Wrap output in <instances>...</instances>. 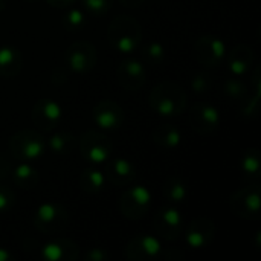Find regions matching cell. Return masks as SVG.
Segmentation results:
<instances>
[{
	"mask_svg": "<svg viewBox=\"0 0 261 261\" xmlns=\"http://www.w3.org/2000/svg\"><path fill=\"white\" fill-rule=\"evenodd\" d=\"M107 40L118 54H135L142 43V28L133 17L121 14L109 23Z\"/></svg>",
	"mask_w": 261,
	"mask_h": 261,
	"instance_id": "1",
	"label": "cell"
},
{
	"mask_svg": "<svg viewBox=\"0 0 261 261\" xmlns=\"http://www.w3.org/2000/svg\"><path fill=\"white\" fill-rule=\"evenodd\" d=\"M187 93L180 84L176 81L167 80L153 87L148 96L150 107L159 115L165 118L179 116L187 109Z\"/></svg>",
	"mask_w": 261,
	"mask_h": 261,
	"instance_id": "2",
	"label": "cell"
},
{
	"mask_svg": "<svg viewBox=\"0 0 261 261\" xmlns=\"http://www.w3.org/2000/svg\"><path fill=\"white\" fill-rule=\"evenodd\" d=\"M9 151L20 162H32L40 159L46 151V141L37 130H20L9 139Z\"/></svg>",
	"mask_w": 261,
	"mask_h": 261,
	"instance_id": "3",
	"label": "cell"
},
{
	"mask_svg": "<svg viewBox=\"0 0 261 261\" xmlns=\"http://www.w3.org/2000/svg\"><path fill=\"white\" fill-rule=\"evenodd\" d=\"M229 208L234 216L243 220H260V184H249L248 187L234 191L229 199Z\"/></svg>",
	"mask_w": 261,
	"mask_h": 261,
	"instance_id": "4",
	"label": "cell"
},
{
	"mask_svg": "<svg viewBox=\"0 0 261 261\" xmlns=\"http://www.w3.org/2000/svg\"><path fill=\"white\" fill-rule=\"evenodd\" d=\"M112 141L98 130H86L78 138L80 154L92 165L104 164L112 154Z\"/></svg>",
	"mask_w": 261,
	"mask_h": 261,
	"instance_id": "5",
	"label": "cell"
},
{
	"mask_svg": "<svg viewBox=\"0 0 261 261\" xmlns=\"http://www.w3.org/2000/svg\"><path fill=\"white\" fill-rule=\"evenodd\" d=\"M153 196L144 185L127 188L119 199V211L128 220H141L148 216Z\"/></svg>",
	"mask_w": 261,
	"mask_h": 261,
	"instance_id": "6",
	"label": "cell"
},
{
	"mask_svg": "<svg viewBox=\"0 0 261 261\" xmlns=\"http://www.w3.org/2000/svg\"><path fill=\"white\" fill-rule=\"evenodd\" d=\"M69 214L67 211L52 202L41 203L34 216V226L44 236H57L67 228Z\"/></svg>",
	"mask_w": 261,
	"mask_h": 261,
	"instance_id": "7",
	"label": "cell"
},
{
	"mask_svg": "<svg viewBox=\"0 0 261 261\" xmlns=\"http://www.w3.org/2000/svg\"><path fill=\"white\" fill-rule=\"evenodd\" d=\"M96 61H98L96 47L86 40L72 43L64 52L66 67L75 73L90 72L96 66Z\"/></svg>",
	"mask_w": 261,
	"mask_h": 261,
	"instance_id": "8",
	"label": "cell"
},
{
	"mask_svg": "<svg viewBox=\"0 0 261 261\" xmlns=\"http://www.w3.org/2000/svg\"><path fill=\"white\" fill-rule=\"evenodd\" d=\"M194 57L203 67L217 69L226 58V44L216 35H202L194 44Z\"/></svg>",
	"mask_w": 261,
	"mask_h": 261,
	"instance_id": "9",
	"label": "cell"
},
{
	"mask_svg": "<svg viewBox=\"0 0 261 261\" xmlns=\"http://www.w3.org/2000/svg\"><path fill=\"white\" fill-rule=\"evenodd\" d=\"M125 258L130 261H153L161 258L162 245L156 237L139 234L132 237L124 248Z\"/></svg>",
	"mask_w": 261,
	"mask_h": 261,
	"instance_id": "10",
	"label": "cell"
},
{
	"mask_svg": "<svg viewBox=\"0 0 261 261\" xmlns=\"http://www.w3.org/2000/svg\"><path fill=\"white\" fill-rule=\"evenodd\" d=\"M61 116V106L50 98L38 99L31 109V119L40 132H52L55 127H58Z\"/></svg>",
	"mask_w": 261,
	"mask_h": 261,
	"instance_id": "11",
	"label": "cell"
},
{
	"mask_svg": "<svg viewBox=\"0 0 261 261\" xmlns=\"http://www.w3.org/2000/svg\"><path fill=\"white\" fill-rule=\"evenodd\" d=\"M188 121L199 135H211L220 127V112L208 102H197L190 109Z\"/></svg>",
	"mask_w": 261,
	"mask_h": 261,
	"instance_id": "12",
	"label": "cell"
},
{
	"mask_svg": "<svg viewBox=\"0 0 261 261\" xmlns=\"http://www.w3.org/2000/svg\"><path fill=\"white\" fill-rule=\"evenodd\" d=\"M184 217L179 210L173 206L162 208L154 216V229L158 236L167 242L177 240L184 232Z\"/></svg>",
	"mask_w": 261,
	"mask_h": 261,
	"instance_id": "13",
	"label": "cell"
},
{
	"mask_svg": "<svg viewBox=\"0 0 261 261\" xmlns=\"http://www.w3.org/2000/svg\"><path fill=\"white\" fill-rule=\"evenodd\" d=\"M116 80L119 86L128 92H136L144 87L147 81L145 66L136 58H125L116 69Z\"/></svg>",
	"mask_w": 261,
	"mask_h": 261,
	"instance_id": "14",
	"label": "cell"
},
{
	"mask_svg": "<svg viewBox=\"0 0 261 261\" xmlns=\"http://www.w3.org/2000/svg\"><path fill=\"white\" fill-rule=\"evenodd\" d=\"M214 237H216V223L208 217H197L191 220L185 231V242L194 251H200L210 246Z\"/></svg>",
	"mask_w": 261,
	"mask_h": 261,
	"instance_id": "15",
	"label": "cell"
},
{
	"mask_svg": "<svg viewBox=\"0 0 261 261\" xmlns=\"http://www.w3.org/2000/svg\"><path fill=\"white\" fill-rule=\"evenodd\" d=\"M92 118L95 124L102 130H118L124 124L125 115L118 102L110 99H102L93 107Z\"/></svg>",
	"mask_w": 261,
	"mask_h": 261,
	"instance_id": "16",
	"label": "cell"
},
{
	"mask_svg": "<svg viewBox=\"0 0 261 261\" xmlns=\"http://www.w3.org/2000/svg\"><path fill=\"white\" fill-rule=\"evenodd\" d=\"M104 164V177L115 187H127L136 179V167L125 158H109Z\"/></svg>",
	"mask_w": 261,
	"mask_h": 261,
	"instance_id": "17",
	"label": "cell"
},
{
	"mask_svg": "<svg viewBox=\"0 0 261 261\" xmlns=\"http://www.w3.org/2000/svg\"><path fill=\"white\" fill-rule=\"evenodd\" d=\"M80 257V248L69 239H54L41 248V258L46 261H75Z\"/></svg>",
	"mask_w": 261,
	"mask_h": 261,
	"instance_id": "18",
	"label": "cell"
},
{
	"mask_svg": "<svg viewBox=\"0 0 261 261\" xmlns=\"http://www.w3.org/2000/svg\"><path fill=\"white\" fill-rule=\"evenodd\" d=\"M228 69L232 76L242 78L248 75L254 67V50L248 44H237L229 54H226Z\"/></svg>",
	"mask_w": 261,
	"mask_h": 261,
	"instance_id": "19",
	"label": "cell"
},
{
	"mask_svg": "<svg viewBox=\"0 0 261 261\" xmlns=\"http://www.w3.org/2000/svg\"><path fill=\"white\" fill-rule=\"evenodd\" d=\"M23 69V55L15 46L0 47V76L11 80L15 78Z\"/></svg>",
	"mask_w": 261,
	"mask_h": 261,
	"instance_id": "20",
	"label": "cell"
},
{
	"mask_svg": "<svg viewBox=\"0 0 261 261\" xmlns=\"http://www.w3.org/2000/svg\"><path fill=\"white\" fill-rule=\"evenodd\" d=\"M153 142L162 150L177 148L182 142V133L177 127L171 124H161L151 132Z\"/></svg>",
	"mask_w": 261,
	"mask_h": 261,
	"instance_id": "21",
	"label": "cell"
},
{
	"mask_svg": "<svg viewBox=\"0 0 261 261\" xmlns=\"http://www.w3.org/2000/svg\"><path fill=\"white\" fill-rule=\"evenodd\" d=\"M46 145L50 148V151L54 154L69 156V154H72L78 148V138L73 133H70V132L61 130V132H55L47 139Z\"/></svg>",
	"mask_w": 261,
	"mask_h": 261,
	"instance_id": "22",
	"label": "cell"
},
{
	"mask_svg": "<svg viewBox=\"0 0 261 261\" xmlns=\"http://www.w3.org/2000/svg\"><path fill=\"white\" fill-rule=\"evenodd\" d=\"M188 184L179 176H170L162 185V196L168 203H184L188 197Z\"/></svg>",
	"mask_w": 261,
	"mask_h": 261,
	"instance_id": "23",
	"label": "cell"
},
{
	"mask_svg": "<svg viewBox=\"0 0 261 261\" xmlns=\"http://www.w3.org/2000/svg\"><path fill=\"white\" fill-rule=\"evenodd\" d=\"M11 176H12L14 184L20 190H32L37 187V184L40 180L38 171L28 162H21L15 168H12Z\"/></svg>",
	"mask_w": 261,
	"mask_h": 261,
	"instance_id": "24",
	"label": "cell"
},
{
	"mask_svg": "<svg viewBox=\"0 0 261 261\" xmlns=\"http://www.w3.org/2000/svg\"><path fill=\"white\" fill-rule=\"evenodd\" d=\"M242 173L246 180H258L261 176V153L257 147H249L240 161Z\"/></svg>",
	"mask_w": 261,
	"mask_h": 261,
	"instance_id": "25",
	"label": "cell"
},
{
	"mask_svg": "<svg viewBox=\"0 0 261 261\" xmlns=\"http://www.w3.org/2000/svg\"><path fill=\"white\" fill-rule=\"evenodd\" d=\"M104 182H106L104 173L95 167H89V168L83 170L78 177V185H80L81 191H84L87 194L99 193L104 187Z\"/></svg>",
	"mask_w": 261,
	"mask_h": 261,
	"instance_id": "26",
	"label": "cell"
},
{
	"mask_svg": "<svg viewBox=\"0 0 261 261\" xmlns=\"http://www.w3.org/2000/svg\"><path fill=\"white\" fill-rule=\"evenodd\" d=\"M223 92H225V95H226L229 99H232V101H242V99L245 98L248 89H246L245 83H243L240 78L232 76V78H228V80L225 81V84H223Z\"/></svg>",
	"mask_w": 261,
	"mask_h": 261,
	"instance_id": "27",
	"label": "cell"
},
{
	"mask_svg": "<svg viewBox=\"0 0 261 261\" xmlns=\"http://www.w3.org/2000/svg\"><path fill=\"white\" fill-rule=\"evenodd\" d=\"M165 55H167V54H165V47H164V44L159 43V41H150V43H147L145 47H144V58H145L150 64H153V66L162 64L164 60H165Z\"/></svg>",
	"mask_w": 261,
	"mask_h": 261,
	"instance_id": "28",
	"label": "cell"
},
{
	"mask_svg": "<svg viewBox=\"0 0 261 261\" xmlns=\"http://www.w3.org/2000/svg\"><path fill=\"white\" fill-rule=\"evenodd\" d=\"M86 23V17L83 14L81 9H76V8H70L66 11V14L63 15V26L73 32V31H80Z\"/></svg>",
	"mask_w": 261,
	"mask_h": 261,
	"instance_id": "29",
	"label": "cell"
},
{
	"mask_svg": "<svg viewBox=\"0 0 261 261\" xmlns=\"http://www.w3.org/2000/svg\"><path fill=\"white\" fill-rule=\"evenodd\" d=\"M86 11L95 17H101L107 14L113 5V0H83Z\"/></svg>",
	"mask_w": 261,
	"mask_h": 261,
	"instance_id": "30",
	"label": "cell"
},
{
	"mask_svg": "<svg viewBox=\"0 0 261 261\" xmlns=\"http://www.w3.org/2000/svg\"><path fill=\"white\" fill-rule=\"evenodd\" d=\"M213 86V80L208 73L205 72H199L191 78V89L194 90V93L197 95H203L206 93Z\"/></svg>",
	"mask_w": 261,
	"mask_h": 261,
	"instance_id": "31",
	"label": "cell"
},
{
	"mask_svg": "<svg viewBox=\"0 0 261 261\" xmlns=\"http://www.w3.org/2000/svg\"><path fill=\"white\" fill-rule=\"evenodd\" d=\"M260 112V93H254L252 98L243 102L242 106V116L245 119H255Z\"/></svg>",
	"mask_w": 261,
	"mask_h": 261,
	"instance_id": "32",
	"label": "cell"
},
{
	"mask_svg": "<svg viewBox=\"0 0 261 261\" xmlns=\"http://www.w3.org/2000/svg\"><path fill=\"white\" fill-rule=\"evenodd\" d=\"M15 203V194L11 188L0 185V214L8 213Z\"/></svg>",
	"mask_w": 261,
	"mask_h": 261,
	"instance_id": "33",
	"label": "cell"
},
{
	"mask_svg": "<svg viewBox=\"0 0 261 261\" xmlns=\"http://www.w3.org/2000/svg\"><path fill=\"white\" fill-rule=\"evenodd\" d=\"M50 78H52V83L54 84L63 86L69 80V69L66 66H57V67H54V70L50 73Z\"/></svg>",
	"mask_w": 261,
	"mask_h": 261,
	"instance_id": "34",
	"label": "cell"
},
{
	"mask_svg": "<svg viewBox=\"0 0 261 261\" xmlns=\"http://www.w3.org/2000/svg\"><path fill=\"white\" fill-rule=\"evenodd\" d=\"M84 260L86 261H107L109 260V254L106 249L102 248H93V249H89L84 255Z\"/></svg>",
	"mask_w": 261,
	"mask_h": 261,
	"instance_id": "35",
	"label": "cell"
},
{
	"mask_svg": "<svg viewBox=\"0 0 261 261\" xmlns=\"http://www.w3.org/2000/svg\"><path fill=\"white\" fill-rule=\"evenodd\" d=\"M11 171H12V164H11L9 158L6 154L0 153V180L9 177Z\"/></svg>",
	"mask_w": 261,
	"mask_h": 261,
	"instance_id": "36",
	"label": "cell"
},
{
	"mask_svg": "<svg viewBox=\"0 0 261 261\" xmlns=\"http://www.w3.org/2000/svg\"><path fill=\"white\" fill-rule=\"evenodd\" d=\"M46 2L55 8H67L75 3V0H46Z\"/></svg>",
	"mask_w": 261,
	"mask_h": 261,
	"instance_id": "37",
	"label": "cell"
},
{
	"mask_svg": "<svg viewBox=\"0 0 261 261\" xmlns=\"http://www.w3.org/2000/svg\"><path fill=\"white\" fill-rule=\"evenodd\" d=\"M144 2L145 0H119V3L127 8H139L141 5H144Z\"/></svg>",
	"mask_w": 261,
	"mask_h": 261,
	"instance_id": "38",
	"label": "cell"
},
{
	"mask_svg": "<svg viewBox=\"0 0 261 261\" xmlns=\"http://www.w3.org/2000/svg\"><path fill=\"white\" fill-rule=\"evenodd\" d=\"M12 260V255L9 254L8 249H3L0 248V261H11Z\"/></svg>",
	"mask_w": 261,
	"mask_h": 261,
	"instance_id": "39",
	"label": "cell"
},
{
	"mask_svg": "<svg viewBox=\"0 0 261 261\" xmlns=\"http://www.w3.org/2000/svg\"><path fill=\"white\" fill-rule=\"evenodd\" d=\"M6 9V0H0V12Z\"/></svg>",
	"mask_w": 261,
	"mask_h": 261,
	"instance_id": "40",
	"label": "cell"
},
{
	"mask_svg": "<svg viewBox=\"0 0 261 261\" xmlns=\"http://www.w3.org/2000/svg\"><path fill=\"white\" fill-rule=\"evenodd\" d=\"M23 2H26V3H34V2H37V0H23Z\"/></svg>",
	"mask_w": 261,
	"mask_h": 261,
	"instance_id": "41",
	"label": "cell"
}]
</instances>
